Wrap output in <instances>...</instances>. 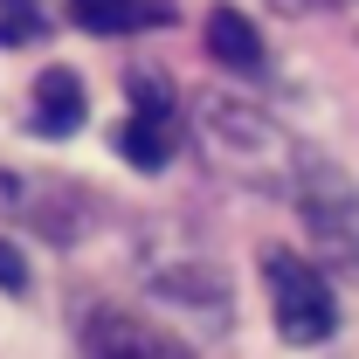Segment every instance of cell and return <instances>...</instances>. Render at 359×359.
<instances>
[{"instance_id":"1","label":"cell","mask_w":359,"mask_h":359,"mask_svg":"<svg viewBox=\"0 0 359 359\" xmlns=\"http://www.w3.org/2000/svg\"><path fill=\"white\" fill-rule=\"evenodd\" d=\"M194 138L208 152V166L228 173L235 187H256V194H290V173H297V138L269 118L263 104L249 97H228V90H208L194 97Z\"/></svg>"},{"instance_id":"2","label":"cell","mask_w":359,"mask_h":359,"mask_svg":"<svg viewBox=\"0 0 359 359\" xmlns=\"http://www.w3.org/2000/svg\"><path fill=\"white\" fill-rule=\"evenodd\" d=\"M283 201L297 208V222H304L318 256H325L332 269H346V276H359V180L346 173L332 152L304 145Z\"/></svg>"},{"instance_id":"3","label":"cell","mask_w":359,"mask_h":359,"mask_svg":"<svg viewBox=\"0 0 359 359\" xmlns=\"http://www.w3.org/2000/svg\"><path fill=\"white\" fill-rule=\"evenodd\" d=\"M263 283H269V318H276L283 346H325L339 332V297L304 256L263 249Z\"/></svg>"},{"instance_id":"4","label":"cell","mask_w":359,"mask_h":359,"mask_svg":"<svg viewBox=\"0 0 359 359\" xmlns=\"http://www.w3.org/2000/svg\"><path fill=\"white\" fill-rule=\"evenodd\" d=\"M83 353L90 359H194V346L159 332V325H145V318H132V311L104 304V311L83 318Z\"/></svg>"},{"instance_id":"5","label":"cell","mask_w":359,"mask_h":359,"mask_svg":"<svg viewBox=\"0 0 359 359\" xmlns=\"http://www.w3.org/2000/svg\"><path fill=\"white\" fill-rule=\"evenodd\" d=\"M90 118V90L76 69H62V62H48L35 90H28V132L35 138H76Z\"/></svg>"},{"instance_id":"6","label":"cell","mask_w":359,"mask_h":359,"mask_svg":"<svg viewBox=\"0 0 359 359\" xmlns=\"http://www.w3.org/2000/svg\"><path fill=\"white\" fill-rule=\"evenodd\" d=\"M201 42H208V55L222 62L228 76H242V83H269V48L263 35H256V21L242 14V7H215L208 21H201Z\"/></svg>"},{"instance_id":"7","label":"cell","mask_w":359,"mask_h":359,"mask_svg":"<svg viewBox=\"0 0 359 359\" xmlns=\"http://www.w3.org/2000/svg\"><path fill=\"white\" fill-rule=\"evenodd\" d=\"M62 7H69V21H76L83 35H104V42H111V35H118V42H125V35H159V28L180 21L173 0H62Z\"/></svg>"},{"instance_id":"8","label":"cell","mask_w":359,"mask_h":359,"mask_svg":"<svg viewBox=\"0 0 359 359\" xmlns=\"http://www.w3.org/2000/svg\"><path fill=\"white\" fill-rule=\"evenodd\" d=\"M125 159H132L138 173H166L180 152V111H132L125 125H118V138H111Z\"/></svg>"},{"instance_id":"9","label":"cell","mask_w":359,"mask_h":359,"mask_svg":"<svg viewBox=\"0 0 359 359\" xmlns=\"http://www.w3.org/2000/svg\"><path fill=\"white\" fill-rule=\"evenodd\" d=\"M55 28L48 0H0V48H35Z\"/></svg>"},{"instance_id":"10","label":"cell","mask_w":359,"mask_h":359,"mask_svg":"<svg viewBox=\"0 0 359 359\" xmlns=\"http://www.w3.org/2000/svg\"><path fill=\"white\" fill-rule=\"evenodd\" d=\"M28 283H35V276H28L21 242H7V235H0V290H7V297H28Z\"/></svg>"},{"instance_id":"11","label":"cell","mask_w":359,"mask_h":359,"mask_svg":"<svg viewBox=\"0 0 359 359\" xmlns=\"http://www.w3.org/2000/svg\"><path fill=\"white\" fill-rule=\"evenodd\" d=\"M290 7H318V0H290Z\"/></svg>"}]
</instances>
